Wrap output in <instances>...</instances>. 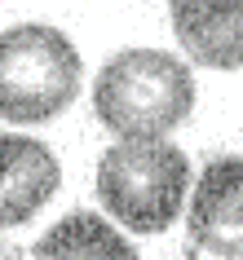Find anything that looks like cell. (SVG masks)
I'll use <instances>...</instances> for the list:
<instances>
[{
	"mask_svg": "<svg viewBox=\"0 0 243 260\" xmlns=\"http://www.w3.org/2000/svg\"><path fill=\"white\" fill-rule=\"evenodd\" d=\"M195 110V75L164 49H124L93 84V115L124 141L164 137Z\"/></svg>",
	"mask_w": 243,
	"mask_h": 260,
	"instance_id": "obj_1",
	"label": "cell"
},
{
	"mask_svg": "<svg viewBox=\"0 0 243 260\" xmlns=\"http://www.w3.org/2000/svg\"><path fill=\"white\" fill-rule=\"evenodd\" d=\"M190 190V159L159 137L120 141L97 164V199L133 234H159L181 212Z\"/></svg>",
	"mask_w": 243,
	"mask_h": 260,
	"instance_id": "obj_2",
	"label": "cell"
},
{
	"mask_svg": "<svg viewBox=\"0 0 243 260\" xmlns=\"http://www.w3.org/2000/svg\"><path fill=\"white\" fill-rule=\"evenodd\" d=\"M84 62L58 27L22 22L0 31V119L44 123L80 93Z\"/></svg>",
	"mask_w": 243,
	"mask_h": 260,
	"instance_id": "obj_3",
	"label": "cell"
},
{
	"mask_svg": "<svg viewBox=\"0 0 243 260\" xmlns=\"http://www.w3.org/2000/svg\"><path fill=\"white\" fill-rule=\"evenodd\" d=\"M190 251L243 256V154H221L203 168L190 203Z\"/></svg>",
	"mask_w": 243,
	"mask_h": 260,
	"instance_id": "obj_4",
	"label": "cell"
},
{
	"mask_svg": "<svg viewBox=\"0 0 243 260\" xmlns=\"http://www.w3.org/2000/svg\"><path fill=\"white\" fill-rule=\"evenodd\" d=\"M62 168L44 141L0 133V230L22 225L58 194Z\"/></svg>",
	"mask_w": 243,
	"mask_h": 260,
	"instance_id": "obj_5",
	"label": "cell"
},
{
	"mask_svg": "<svg viewBox=\"0 0 243 260\" xmlns=\"http://www.w3.org/2000/svg\"><path fill=\"white\" fill-rule=\"evenodd\" d=\"M173 31L190 62L212 71L243 67V0H177Z\"/></svg>",
	"mask_w": 243,
	"mask_h": 260,
	"instance_id": "obj_6",
	"label": "cell"
},
{
	"mask_svg": "<svg viewBox=\"0 0 243 260\" xmlns=\"http://www.w3.org/2000/svg\"><path fill=\"white\" fill-rule=\"evenodd\" d=\"M31 260H137V251L102 216L71 212L31 247Z\"/></svg>",
	"mask_w": 243,
	"mask_h": 260,
	"instance_id": "obj_7",
	"label": "cell"
},
{
	"mask_svg": "<svg viewBox=\"0 0 243 260\" xmlns=\"http://www.w3.org/2000/svg\"><path fill=\"white\" fill-rule=\"evenodd\" d=\"M168 5H177V0H168Z\"/></svg>",
	"mask_w": 243,
	"mask_h": 260,
	"instance_id": "obj_8",
	"label": "cell"
},
{
	"mask_svg": "<svg viewBox=\"0 0 243 260\" xmlns=\"http://www.w3.org/2000/svg\"><path fill=\"white\" fill-rule=\"evenodd\" d=\"M239 260H243V256H239Z\"/></svg>",
	"mask_w": 243,
	"mask_h": 260,
	"instance_id": "obj_9",
	"label": "cell"
}]
</instances>
